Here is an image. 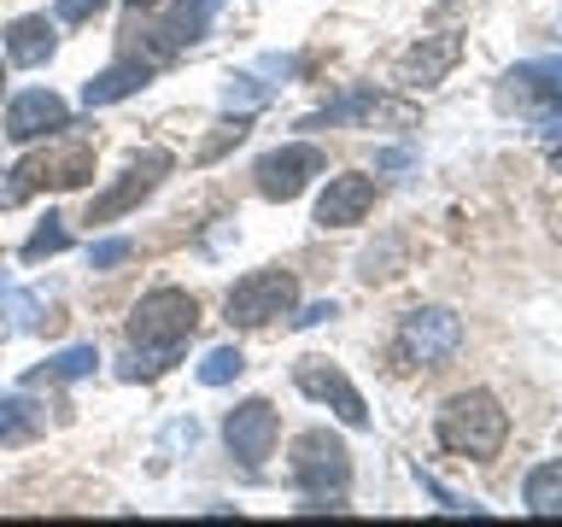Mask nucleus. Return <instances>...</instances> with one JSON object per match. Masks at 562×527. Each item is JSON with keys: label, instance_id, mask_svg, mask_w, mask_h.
Returning <instances> with one entry per match:
<instances>
[{"label": "nucleus", "instance_id": "nucleus-1", "mask_svg": "<svg viewBox=\"0 0 562 527\" xmlns=\"http://www.w3.org/2000/svg\"><path fill=\"white\" fill-rule=\"evenodd\" d=\"M200 334V299L182 288H153L140 305L130 311V381H153L165 375L170 363H182L188 340Z\"/></svg>", "mask_w": 562, "mask_h": 527}, {"label": "nucleus", "instance_id": "nucleus-2", "mask_svg": "<svg viewBox=\"0 0 562 527\" xmlns=\"http://www.w3.org/2000/svg\"><path fill=\"white\" fill-rule=\"evenodd\" d=\"M94 158L100 147L88 135H53V147L42 153H30V158H18V165L7 170V182H0V205H18V200H30V193H42V188H82L88 176H94Z\"/></svg>", "mask_w": 562, "mask_h": 527}, {"label": "nucleus", "instance_id": "nucleus-3", "mask_svg": "<svg viewBox=\"0 0 562 527\" xmlns=\"http://www.w3.org/2000/svg\"><path fill=\"white\" fill-rule=\"evenodd\" d=\"M434 434L451 457H469V463H486V457L504 451L509 439V416L492 393H451L434 416Z\"/></svg>", "mask_w": 562, "mask_h": 527}, {"label": "nucleus", "instance_id": "nucleus-4", "mask_svg": "<svg viewBox=\"0 0 562 527\" xmlns=\"http://www.w3.org/2000/svg\"><path fill=\"white\" fill-rule=\"evenodd\" d=\"M293 486L305 492V509H340L351 486V451L328 428H311L293 439Z\"/></svg>", "mask_w": 562, "mask_h": 527}, {"label": "nucleus", "instance_id": "nucleus-5", "mask_svg": "<svg viewBox=\"0 0 562 527\" xmlns=\"http://www.w3.org/2000/svg\"><path fill=\"white\" fill-rule=\"evenodd\" d=\"M457 346H463V316L446 305H416L398 316L393 369H439L457 358Z\"/></svg>", "mask_w": 562, "mask_h": 527}, {"label": "nucleus", "instance_id": "nucleus-6", "mask_svg": "<svg viewBox=\"0 0 562 527\" xmlns=\"http://www.w3.org/2000/svg\"><path fill=\"white\" fill-rule=\"evenodd\" d=\"M293 305H299L293 270H252L228 288L223 316H228V328H270L276 316H288Z\"/></svg>", "mask_w": 562, "mask_h": 527}, {"label": "nucleus", "instance_id": "nucleus-7", "mask_svg": "<svg viewBox=\"0 0 562 527\" xmlns=\"http://www.w3.org/2000/svg\"><path fill=\"white\" fill-rule=\"evenodd\" d=\"M170 170H176V158H170L165 147H147V153H135L130 165H123V176H117V182L105 188L94 205H88V223H117L123 211H135V205H140V200H147V193L158 188V182H165Z\"/></svg>", "mask_w": 562, "mask_h": 527}, {"label": "nucleus", "instance_id": "nucleus-8", "mask_svg": "<svg viewBox=\"0 0 562 527\" xmlns=\"http://www.w3.org/2000/svg\"><path fill=\"white\" fill-rule=\"evenodd\" d=\"M323 170H328V158L316 153V147H305V141H293V147H276V153L258 158V165H252V182H258L263 200L288 205V200H299V193H305Z\"/></svg>", "mask_w": 562, "mask_h": 527}, {"label": "nucleus", "instance_id": "nucleus-9", "mask_svg": "<svg viewBox=\"0 0 562 527\" xmlns=\"http://www.w3.org/2000/svg\"><path fill=\"white\" fill-rule=\"evenodd\" d=\"M217 12H223V0H176V7L147 30V59H153V65H165L170 53H182V47H193V42H205V30L217 24Z\"/></svg>", "mask_w": 562, "mask_h": 527}, {"label": "nucleus", "instance_id": "nucleus-10", "mask_svg": "<svg viewBox=\"0 0 562 527\" xmlns=\"http://www.w3.org/2000/svg\"><path fill=\"white\" fill-rule=\"evenodd\" d=\"M293 381H299V393L316 399V404H334V416L346 422V428H369V411H363V393L351 386L340 369H334L328 358H299L293 369Z\"/></svg>", "mask_w": 562, "mask_h": 527}, {"label": "nucleus", "instance_id": "nucleus-11", "mask_svg": "<svg viewBox=\"0 0 562 527\" xmlns=\"http://www.w3.org/2000/svg\"><path fill=\"white\" fill-rule=\"evenodd\" d=\"M276 434H281V422L270 411V399H246V404H235V411L223 416V439H228V451H235L246 469H258L263 457L276 451Z\"/></svg>", "mask_w": 562, "mask_h": 527}, {"label": "nucleus", "instance_id": "nucleus-12", "mask_svg": "<svg viewBox=\"0 0 562 527\" xmlns=\"http://www.w3.org/2000/svg\"><path fill=\"white\" fill-rule=\"evenodd\" d=\"M457 59H463V35H451V30H446V35H422V42L393 65V82L411 88V94H422V88L446 82Z\"/></svg>", "mask_w": 562, "mask_h": 527}, {"label": "nucleus", "instance_id": "nucleus-13", "mask_svg": "<svg viewBox=\"0 0 562 527\" xmlns=\"http://www.w3.org/2000/svg\"><path fill=\"white\" fill-rule=\"evenodd\" d=\"M59 130H70V105L53 88H24L7 105V141H18V147H30L42 135H59Z\"/></svg>", "mask_w": 562, "mask_h": 527}, {"label": "nucleus", "instance_id": "nucleus-14", "mask_svg": "<svg viewBox=\"0 0 562 527\" xmlns=\"http://www.w3.org/2000/svg\"><path fill=\"white\" fill-rule=\"evenodd\" d=\"M504 100L521 105V112H533L539 123L562 105V59H527L504 77Z\"/></svg>", "mask_w": 562, "mask_h": 527}, {"label": "nucleus", "instance_id": "nucleus-15", "mask_svg": "<svg viewBox=\"0 0 562 527\" xmlns=\"http://www.w3.org/2000/svg\"><path fill=\"white\" fill-rule=\"evenodd\" d=\"M328 123H398V130H411L416 112H411V105H398V100H386V94H375V88H351L346 100L311 112L305 130H328Z\"/></svg>", "mask_w": 562, "mask_h": 527}, {"label": "nucleus", "instance_id": "nucleus-16", "mask_svg": "<svg viewBox=\"0 0 562 527\" xmlns=\"http://www.w3.org/2000/svg\"><path fill=\"white\" fill-rule=\"evenodd\" d=\"M375 205V182L369 176H328V188L316 193V228H351Z\"/></svg>", "mask_w": 562, "mask_h": 527}, {"label": "nucleus", "instance_id": "nucleus-17", "mask_svg": "<svg viewBox=\"0 0 562 527\" xmlns=\"http://www.w3.org/2000/svg\"><path fill=\"white\" fill-rule=\"evenodd\" d=\"M153 59H135V53H123L117 65H105L94 82H82V105L94 112V105H117V100H130L135 88H147L153 82Z\"/></svg>", "mask_w": 562, "mask_h": 527}, {"label": "nucleus", "instance_id": "nucleus-18", "mask_svg": "<svg viewBox=\"0 0 562 527\" xmlns=\"http://www.w3.org/2000/svg\"><path fill=\"white\" fill-rule=\"evenodd\" d=\"M53 59V24L47 18H18V24L7 30V65H47Z\"/></svg>", "mask_w": 562, "mask_h": 527}, {"label": "nucleus", "instance_id": "nucleus-19", "mask_svg": "<svg viewBox=\"0 0 562 527\" xmlns=\"http://www.w3.org/2000/svg\"><path fill=\"white\" fill-rule=\"evenodd\" d=\"M42 428H47V411L30 393L0 399V446H30V439H42Z\"/></svg>", "mask_w": 562, "mask_h": 527}, {"label": "nucleus", "instance_id": "nucleus-20", "mask_svg": "<svg viewBox=\"0 0 562 527\" xmlns=\"http://www.w3.org/2000/svg\"><path fill=\"white\" fill-rule=\"evenodd\" d=\"M94 363H100V351H94V346H70V351H59V358H47L42 369H30L24 386H59V381H82V375H94Z\"/></svg>", "mask_w": 562, "mask_h": 527}, {"label": "nucleus", "instance_id": "nucleus-21", "mask_svg": "<svg viewBox=\"0 0 562 527\" xmlns=\"http://www.w3.org/2000/svg\"><path fill=\"white\" fill-rule=\"evenodd\" d=\"M527 509L533 516H562V457L527 474Z\"/></svg>", "mask_w": 562, "mask_h": 527}, {"label": "nucleus", "instance_id": "nucleus-22", "mask_svg": "<svg viewBox=\"0 0 562 527\" xmlns=\"http://www.w3.org/2000/svg\"><path fill=\"white\" fill-rule=\"evenodd\" d=\"M42 316H47V305L35 293H12L7 281H0V328H42ZM53 323V316H47Z\"/></svg>", "mask_w": 562, "mask_h": 527}, {"label": "nucleus", "instance_id": "nucleus-23", "mask_svg": "<svg viewBox=\"0 0 562 527\" xmlns=\"http://www.w3.org/2000/svg\"><path fill=\"white\" fill-rule=\"evenodd\" d=\"M240 369H246L240 346H211V351H205V363H200V381H205V386H223V381H235Z\"/></svg>", "mask_w": 562, "mask_h": 527}, {"label": "nucleus", "instance_id": "nucleus-24", "mask_svg": "<svg viewBox=\"0 0 562 527\" xmlns=\"http://www.w3.org/2000/svg\"><path fill=\"white\" fill-rule=\"evenodd\" d=\"M65 246H70V228L59 223V217H47L42 228H35V235L24 240V258L35 264V258H53V253H65Z\"/></svg>", "mask_w": 562, "mask_h": 527}, {"label": "nucleus", "instance_id": "nucleus-25", "mask_svg": "<svg viewBox=\"0 0 562 527\" xmlns=\"http://www.w3.org/2000/svg\"><path fill=\"white\" fill-rule=\"evenodd\" d=\"M130 253H135L130 240H94V246H88V264H94V270H112V264H123Z\"/></svg>", "mask_w": 562, "mask_h": 527}, {"label": "nucleus", "instance_id": "nucleus-26", "mask_svg": "<svg viewBox=\"0 0 562 527\" xmlns=\"http://www.w3.org/2000/svg\"><path fill=\"white\" fill-rule=\"evenodd\" d=\"M270 88H258L252 77H228V88H223V105H258Z\"/></svg>", "mask_w": 562, "mask_h": 527}, {"label": "nucleus", "instance_id": "nucleus-27", "mask_svg": "<svg viewBox=\"0 0 562 527\" xmlns=\"http://www.w3.org/2000/svg\"><path fill=\"white\" fill-rule=\"evenodd\" d=\"M112 0H59V24H88V18H100Z\"/></svg>", "mask_w": 562, "mask_h": 527}, {"label": "nucleus", "instance_id": "nucleus-28", "mask_svg": "<svg viewBox=\"0 0 562 527\" xmlns=\"http://www.w3.org/2000/svg\"><path fill=\"white\" fill-rule=\"evenodd\" d=\"M328 316H340V305H334V299H323V305H311L305 316H293L299 328H316V323H328Z\"/></svg>", "mask_w": 562, "mask_h": 527}, {"label": "nucleus", "instance_id": "nucleus-29", "mask_svg": "<svg viewBox=\"0 0 562 527\" xmlns=\"http://www.w3.org/2000/svg\"><path fill=\"white\" fill-rule=\"evenodd\" d=\"M544 135H551V141H562V105H557L551 117H544Z\"/></svg>", "mask_w": 562, "mask_h": 527}, {"label": "nucleus", "instance_id": "nucleus-30", "mask_svg": "<svg viewBox=\"0 0 562 527\" xmlns=\"http://www.w3.org/2000/svg\"><path fill=\"white\" fill-rule=\"evenodd\" d=\"M551 165H557V176H562V141H557V153H551Z\"/></svg>", "mask_w": 562, "mask_h": 527}, {"label": "nucleus", "instance_id": "nucleus-31", "mask_svg": "<svg viewBox=\"0 0 562 527\" xmlns=\"http://www.w3.org/2000/svg\"><path fill=\"white\" fill-rule=\"evenodd\" d=\"M130 7H135V12H147V7H158V0H130Z\"/></svg>", "mask_w": 562, "mask_h": 527}, {"label": "nucleus", "instance_id": "nucleus-32", "mask_svg": "<svg viewBox=\"0 0 562 527\" xmlns=\"http://www.w3.org/2000/svg\"><path fill=\"white\" fill-rule=\"evenodd\" d=\"M0 94H7V65H0Z\"/></svg>", "mask_w": 562, "mask_h": 527}]
</instances>
